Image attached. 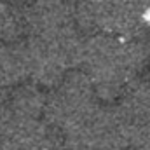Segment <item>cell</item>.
<instances>
[{
  "mask_svg": "<svg viewBox=\"0 0 150 150\" xmlns=\"http://www.w3.org/2000/svg\"><path fill=\"white\" fill-rule=\"evenodd\" d=\"M150 67V45L145 35H87L80 68L93 80L101 101H117L120 93Z\"/></svg>",
  "mask_w": 150,
  "mask_h": 150,
  "instance_id": "cell-1",
  "label": "cell"
},
{
  "mask_svg": "<svg viewBox=\"0 0 150 150\" xmlns=\"http://www.w3.org/2000/svg\"><path fill=\"white\" fill-rule=\"evenodd\" d=\"M100 101L89 75L82 68H74L61 82L47 89L44 119L47 126L59 131L63 136H68L87 120Z\"/></svg>",
  "mask_w": 150,
  "mask_h": 150,
  "instance_id": "cell-2",
  "label": "cell"
},
{
  "mask_svg": "<svg viewBox=\"0 0 150 150\" xmlns=\"http://www.w3.org/2000/svg\"><path fill=\"white\" fill-rule=\"evenodd\" d=\"M89 150H124L131 147V131L117 103L98 105L87 120L72 134Z\"/></svg>",
  "mask_w": 150,
  "mask_h": 150,
  "instance_id": "cell-3",
  "label": "cell"
},
{
  "mask_svg": "<svg viewBox=\"0 0 150 150\" xmlns=\"http://www.w3.org/2000/svg\"><path fill=\"white\" fill-rule=\"evenodd\" d=\"M30 79L25 38L18 42H0V93Z\"/></svg>",
  "mask_w": 150,
  "mask_h": 150,
  "instance_id": "cell-4",
  "label": "cell"
},
{
  "mask_svg": "<svg viewBox=\"0 0 150 150\" xmlns=\"http://www.w3.org/2000/svg\"><path fill=\"white\" fill-rule=\"evenodd\" d=\"M56 150H89L87 147H84L80 142H77L75 138H70V136H65V140L58 145Z\"/></svg>",
  "mask_w": 150,
  "mask_h": 150,
  "instance_id": "cell-5",
  "label": "cell"
},
{
  "mask_svg": "<svg viewBox=\"0 0 150 150\" xmlns=\"http://www.w3.org/2000/svg\"><path fill=\"white\" fill-rule=\"evenodd\" d=\"M134 150H150V140L149 142H143V143H140V145H136V147H133Z\"/></svg>",
  "mask_w": 150,
  "mask_h": 150,
  "instance_id": "cell-6",
  "label": "cell"
},
{
  "mask_svg": "<svg viewBox=\"0 0 150 150\" xmlns=\"http://www.w3.org/2000/svg\"><path fill=\"white\" fill-rule=\"evenodd\" d=\"M5 2H11V4H18V5H25L28 0H5Z\"/></svg>",
  "mask_w": 150,
  "mask_h": 150,
  "instance_id": "cell-7",
  "label": "cell"
},
{
  "mask_svg": "<svg viewBox=\"0 0 150 150\" xmlns=\"http://www.w3.org/2000/svg\"><path fill=\"white\" fill-rule=\"evenodd\" d=\"M143 4H145V7H147V11L150 9V0H143Z\"/></svg>",
  "mask_w": 150,
  "mask_h": 150,
  "instance_id": "cell-8",
  "label": "cell"
},
{
  "mask_svg": "<svg viewBox=\"0 0 150 150\" xmlns=\"http://www.w3.org/2000/svg\"><path fill=\"white\" fill-rule=\"evenodd\" d=\"M147 40H149V45H150V30L147 32Z\"/></svg>",
  "mask_w": 150,
  "mask_h": 150,
  "instance_id": "cell-9",
  "label": "cell"
},
{
  "mask_svg": "<svg viewBox=\"0 0 150 150\" xmlns=\"http://www.w3.org/2000/svg\"><path fill=\"white\" fill-rule=\"evenodd\" d=\"M124 150H134V149L133 147H127V149H124Z\"/></svg>",
  "mask_w": 150,
  "mask_h": 150,
  "instance_id": "cell-10",
  "label": "cell"
}]
</instances>
